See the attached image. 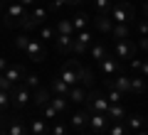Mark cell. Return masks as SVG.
<instances>
[{"mask_svg":"<svg viewBox=\"0 0 148 135\" xmlns=\"http://www.w3.org/2000/svg\"><path fill=\"white\" fill-rule=\"evenodd\" d=\"M30 15V10H27L25 5H20V3H10V5H5V12H3V27H22V22H25V17Z\"/></svg>","mask_w":148,"mask_h":135,"instance_id":"cell-1","label":"cell"},{"mask_svg":"<svg viewBox=\"0 0 148 135\" xmlns=\"http://www.w3.org/2000/svg\"><path fill=\"white\" fill-rule=\"evenodd\" d=\"M84 106L89 113H106L109 111V98H106V94H101L99 88H89Z\"/></svg>","mask_w":148,"mask_h":135,"instance_id":"cell-2","label":"cell"},{"mask_svg":"<svg viewBox=\"0 0 148 135\" xmlns=\"http://www.w3.org/2000/svg\"><path fill=\"white\" fill-rule=\"evenodd\" d=\"M111 20L116 22V25H131L136 20V10H133L131 3H116V5L111 7Z\"/></svg>","mask_w":148,"mask_h":135,"instance_id":"cell-3","label":"cell"},{"mask_svg":"<svg viewBox=\"0 0 148 135\" xmlns=\"http://www.w3.org/2000/svg\"><path fill=\"white\" fill-rule=\"evenodd\" d=\"M57 76L62 79L67 86H77V83H82V64L72 59V62H67L62 69H59Z\"/></svg>","mask_w":148,"mask_h":135,"instance_id":"cell-4","label":"cell"},{"mask_svg":"<svg viewBox=\"0 0 148 135\" xmlns=\"http://www.w3.org/2000/svg\"><path fill=\"white\" fill-rule=\"evenodd\" d=\"M10 101H12V106H15L17 111H22V108H27V106L32 103V91L25 83H15V86L10 88Z\"/></svg>","mask_w":148,"mask_h":135,"instance_id":"cell-5","label":"cell"},{"mask_svg":"<svg viewBox=\"0 0 148 135\" xmlns=\"http://www.w3.org/2000/svg\"><path fill=\"white\" fill-rule=\"evenodd\" d=\"M0 135H30V130H27V125H25L22 118L12 115V118L3 120V125H0Z\"/></svg>","mask_w":148,"mask_h":135,"instance_id":"cell-6","label":"cell"},{"mask_svg":"<svg viewBox=\"0 0 148 135\" xmlns=\"http://www.w3.org/2000/svg\"><path fill=\"white\" fill-rule=\"evenodd\" d=\"M47 7H42V5H35V10L30 12V15L25 17V22H22V30L25 32H30V30H35V27H42L45 25V20H47Z\"/></svg>","mask_w":148,"mask_h":135,"instance_id":"cell-7","label":"cell"},{"mask_svg":"<svg viewBox=\"0 0 148 135\" xmlns=\"http://www.w3.org/2000/svg\"><path fill=\"white\" fill-rule=\"evenodd\" d=\"M109 123H111V118L106 113H89V125H86V128L94 135H104L106 130H109Z\"/></svg>","mask_w":148,"mask_h":135,"instance_id":"cell-8","label":"cell"},{"mask_svg":"<svg viewBox=\"0 0 148 135\" xmlns=\"http://www.w3.org/2000/svg\"><path fill=\"white\" fill-rule=\"evenodd\" d=\"M114 57L116 59H133L136 57V44L131 39H116V44H114Z\"/></svg>","mask_w":148,"mask_h":135,"instance_id":"cell-9","label":"cell"},{"mask_svg":"<svg viewBox=\"0 0 148 135\" xmlns=\"http://www.w3.org/2000/svg\"><path fill=\"white\" fill-rule=\"evenodd\" d=\"M25 57L32 59V62H45V44L40 39H30V44L25 49Z\"/></svg>","mask_w":148,"mask_h":135,"instance_id":"cell-10","label":"cell"},{"mask_svg":"<svg viewBox=\"0 0 148 135\" xmlns=\"http://www.w3.org/2000/svg\"><path fill=\"white\" fill-rule=\"evenodd\" d=\"M99 69H101V74H104L106 79H111L114 76V74H119V62H116V57H114V54H109V57H104L99 62Z\"/></svg>","mask_w":148,"mask_h":135,"instance_id":"cell-11","label":"cell"},{"mask_svg":"<svg viewBox=\"0 0 148 135\" xmlns=\"http://www.w3.org/2000/svg\"><path fill=\"white\" fill-rule=\"evenodd\" d=\"M106 86H114V88H119L123 96H128L131 94V79L128 76H123V74H119L116 79H106Z\"/></svg>","mask_w":148,"mask_h":135,"instance_id":"cell-12","label":"cell"},{"mask_svg":"<svg viewBox=\"0 0 148 135\" xmlns=\"http://www.w3.org/2000/svg\"><path fill=\"white\" fill-rule=\"evenodd\" d=\"M25 74H27V71H25L22 66H17V64L12 66V64H10V66H8L5 71H3V76H5L8 81H10L12 86H15V83H22V79H25Z\"/></svg>","mask_w":148,"mask_h":135,"instance_id":"cell-13","label":"cell"},{"mask_svg":"<svg viewBox=\"0 0 148 135\" xmlns=\"http://www.w3.org/2000/svg\"><path fill=\"white\" fill-rule=\"evenodd\" d=\"M86 125H89V111H77V113L69 118V128H74V130H84Z\"/></svg>","mask_w":148,"mask_h":135,"instance_id":"cell-14","label":"cell"},{"mask_svg":"<svg viewBox=\"0 0 148 135\" xmlns=\"http://www.w3.org/2000/svg\"><path fill=\"white\" fill-rule=\"evenodd\" d=\"M49 101H52V91H47V88H35L32 91V103H35V108H45Z\"/></svg>","mask_w":148,"mask_h":135,"instance_id":"cell-15","label":"cell"},{"mask_svg":"<svg viewBox=\"0 0 148 135\" xmlns=\"http://www.w3.org/2000/svg\"><path fill=\"white\" fill-rule=\"evenodd\" d=\"M72 44H74V35H57L54 37V47H57V52H62V54L72 52Z\"/></svg>","mask_w":148,"mask_h":135,"instance_id":"cell-16","label":"cell"},{"mask_svg":"<svg viewBox=\"0 0 148 135\" xmlns=\"http://www.w3.org/2000/svg\"><path fill=\"white\" fill-rule=\"evenodd\" d=\"M123 125H126L128 130H143V128H148V120L143 118V115L133 113V115H126V118H123Z\"/></svg>","mask_w":148,"mask_h":135,"instance_id":"cell-17","label":"cell"},{"mask_svg":"<svg viewBox=\"0 0 148 135\" xmlns=\"http://www.w3.org/2000/svg\"><path fill=\"white\" fill-rule=\"evenodd\" d=\"M94 27L99 32H104V35H111V30H114V20H111V15H96L94 17Z\"/></svg>","mask_w":148,"mask_h":135,"instance_id":"cell-18","label":"cell"},{"mask_svg":"<svg viewBox=\"0 0 148 135\" xmlns=\"http://www.w3.org/2000/svg\"><path fill=\"white\" fill-rule=\"evenodd\" d=\"M27 130H30V135H47V123H45L42 115H37V118L30 120V125H27Z\"/></svg>","mask_w":148,"mask_h":135,"instance_id":"cell-19","label":"cell"},{"mask_svg":"<svg viewBox=\"0 0 148 135\" xmlns=\"http://www.w3.org/2000/svg\"><path fill=\"white\" fill-rule=\"evenodd\" d=\"M89 54H91L94 62H101L104 57H109V47L104 42H94V44H89Z\"/></svg>","mask_w":148,"mask_h":135,"instance_id":"cell-20","label":"cell"},{"mask_svg":"<svg viewBox=\"0 0 148 135\" xmlns=\"http://www.w3.org/2000/svg\"><path fill=\"white\" fill-rule=\"evenodd\" d=\"M69 103H84L86 101V88L82 86V83H77V86H72L69 88Z\"/></svg>","mask_w":148,"mask_h":135,"instance_id":"cell-21","label":"cell"},{"mask_svg":"<svg viewBox=\"0 0 148 135\" xmlns=\"http://www.w3.org/2000/svg\"><path fill=\"white\" fill-rule=\"evenodd\" d=\"M69 88H72V86H67V83H64L59 76H54V79H52V86H49V91H52V96H69Z\"/></svg>","mask_w":148,"mask_h":135,"instance_id":"cell-22","label":"cell"},{"mask_svg":"<svg viewBox=\"0 0 148 135\" xmlns=\"http://www.w3.org/2000/svg\"><path fill=\"white\" fill-rule=\"evenodd\" d=\"M106 115H109L111 120H123L126 118V108H123L121 103H109V111H106Z\"/></svg>","mask_w":148,"mask_h":135,"instance_id":"cell-23","label":"cell"},{"mask_svg":"<svg viewBox=\"0 0 148 135\" xmlns=\"http://www.w3.org/2000/svg\"><path fill=\"white\" fill-rule=\"evenodd\" d=\"M72 25H74V32L89 30V15H86V12H77V15L72 17Z\"/></svg>","mask_w":148,"mask_h":135,"instance_id":"cell-24","label":"cell"},{"mask_svg":"<svg viewBox=\"0 0 148 135\" xmlns=\"http://www.w3.org/2000/svg\"><path fill=\"white\" fill-rule=\"evenodd\" d=\"M49 103L54 106V111H57L59 115L69 111V98H67V96H52V101H49Z\"/></svg>","mask_w":148,"mask_h":135,"instance_id":"cell-25","label":"cell"},{"mask_svg":"<svg viewBox=\"0 0 148 135\" xmlns=\"http://www.w3.org/2000/svg\"><path fill=\"white\" fill-rule=\"evenodd\" d=\"M54 30H57V35H77V32H74V25H72V17L59 20L57 25H54Z\"/></svg>","mask_w":148,"mask_h":135,"instance_id":"cell-26","label":"cell"},{"mask_svg":"<svg viewBox=\"0 0 148 135\" xmlns=\"http://www.w3.org/2000/svg\"><path fill=\"white\" fill-rule=\"evenodd\" d=\"M111 35H114V39H128V37H131V27L128 25H116V22H114Z\"/></svg>","mask_w":148,"mask_h":135,"instance_id":"cell-27","label":"cell"},{"mask_svg":"<svg viewBox=\"0 0 148 135\" xmlns=\"http://www.w3.org/2000/svg\"><path fill=\"white\" fill-rule=\"evenodd\" d=\"M131 94H146V79L141 74L131 79Z\"/></svg>","mask_w":148,"mask_h":135,"instance_id":"cell-28","label":"cell"},{"mask_svg":"<svg viewBox=\"0 0 148 135\" xmlns=\"http://www.w3.org/2000/svg\"><path fill=\"white\" fill-rule=\"evenodd\" d=\"M106 98H109V103H121L126 96L119 91V88H114V86H106Z\"/></svg>","mask_w":148,"mask_h":135,"instance_id":"cell-29","label":"cell"},{"mask_svg":"<svg viewBox=\"0 0 148 135\" xmlns=\"http://www.w3.org/2000/svg\"><path fill=\"white\" fill-rule=\"evenodd\" d=\"M94 7H96L99 15H109L111 7H114V3H111V0H94Z\"/></svg>","mask_w":148,"mask_h":135,"instance_id":"cell-30","label":"cell"},{"mask_svg":"<svg viewBox=\"0 0 148 135\" xmlns=\"http://www.w3.org/2000/svg\"><path fill=\"white\" fill-rule=\"evenodd\" d=\"M82 86L89 91V88H94V74H91V69H84L82 66Z\"/></svg>","mask_w":148,"mask_h":135,"instance_id":"cell-31","label":"cell"},{"mask_svg":"<svg viewBox=\"0 0 148 135\" xmlns=\"http://www.w3.org/2000/svg\"><path fill=\"white\" fill-rule=\"evenodd\" d=\"M22 83H25L30 91H35V88H40V76H37V74H25Z\"/></svg>","mask_w":148,"mask_h":135,"instance_id":"cell-32","label":"cell"},{"mask_svg":"<svg viewBox=\"0 0 148 135\" xmlns=\"http://www.w3.org/2000/svg\"><path fill=\"white\" fill-rule=\"evenodd\" d=\"M57 37V30L52 25H42L40 27V39H54Z\"/></svg>","mask_w":148,"mask_h":135,"instance_id":"cell-33","label":"cell"},{"mask_svg":"<svg viewBox=\"0 0 148 135\" xmlns=\"http://www.w3.org/2000/svg\"><path fill=\"white\" fill-rule=\"evenodd\" d=\"M10 106H12V101H10V91H3V88H0V113H5Z\"/></svg>","mask_w":148,"mask_h":135,"instance_id":"cell-34","label":"cell"},{"mask_svg":"<svg viewBox=\"0 0 148 135\" xmlns=\"http://www.w3.org/2000/svg\"><path fill=\"white\" fill-rule=\"evenodd\" d=\"M84 0H52L49 3V7L52 10H57V7H62V5H69V7H74V5H82Z\"/></svg>","mask_w":148,"mask_h":135,"instance_id":"cell-35","label":"cell"},{"mask_svg":"<svg viewBox=\"0 0 148 135\" xmlns=\"http://www.w3.org/2000/svg\"><path fill=\"white\" fill-rule=\"evenodd\" d=\"M106 133H109V135H126V125H123L121 120H114V125H109Z\"/></svg>","mask_w":148,"mask_h":135,"instance_id":"cell-36","label":"cell"},{"mask_svg":"<svg viewBox=\"0 0 148 135\" xmlns=\"http://www.w3.org/2000/svg\"><path fill=\"white\" fill-rule=\"evenodd\" d=\"M74 39L89 47V44H91V30H82V32H77V35H74Z\"/></svg>","mask_w":148,"mask_h":135,"instance_id":"cell-37","label":"cell"},{"mask_svg":"<svg viewBox=\"0 0 148 135\" xmlns=\"http://www.w3.org/2000/svg\"><path fill=\"white\" fill-rule=\"evenodd\" d=\"M30 39H32V37H27V35H17V37H15V47L20 49V52H25L27 44H30Z\"/></svg>","mask_w":148,"mask_h":135,"instance_id":"cell-38","label":"cell"},{"mask_svg":"<svg viewBox=\"0 0 148 135\" xmlns=\"http://www.w3.org/2000/svg\"><path fill=\"white\" fill-rule=\"evenodd\" d=\"M57 115H59V113L54 111V106H52V103H47V106L42 108V118H45V120H47V118H49V120H54Z\"/></svg>","mask_w":148,"mask_h":135,"instance_id":"cell-39","label":"cell"},{"mask_svg":"<svg viewBox=\"0 0 148 135\" xmlns=\"http://www.w3.org/2000/svg\"><path fill=\"white\" fill-rule=\"evenodd\" d=\"M67 130H69V125L57 123V120H54V125H52V130H49V135H67Z\"/></svg>","mask_w":148,"mask_h":135,"instance_id":"cell-40","label":"cell"},{"mask_svg":"<svg viewBox=\"0 0 148 135\" xmlns=\"http://www.w3.org/2000/svg\"><path fill=\"white\" fill-rule=\"evenodd\" d=\"M136 30H138V35H141V37H148V17H143V20L136 22Z\"/></svg>","mask_w":148,"mask_h":135,"instance_id":"cell-41","label":"cell"},{"mask_svg":"<svg viewBox=\"0 0 148 135\" xmlns=\"http://www.w3.org/2000/svg\"><path fill=\"white\" fill-rule=\"evenodd\" d=\"M72 52H74V54H84V52H89V47H86V44H82V42H77V39H74V44H72Z\"/></svg>","mask_w":148,"mask_h":135,"instance_id":"cell-42","label":"cell"},{"mask_svg":"<svg viewBox=\"0 0 148 135\" xmlns=\"http://www.w3.org/2000/svg\"><path fill=\"white\" fill-rule=\"evenodd\" d=\"M128 64H131V69H133V71H141V64H143V59L133 57V59H128Z\"/></svg>","mask_w":148,"mask_h":135,"instance_id":"cell-43","label":"cell"},{"mask_svg":"<svg viewBox=\"0 0 148 135\" xmlns=\"http://www.w3.org/2000/svg\"><path fill=\"white\" fill-rule=\"evenodd\" d=\"M138 74H141L143 79H148V59H143V64H141V71H138Z\"/></svg>","mask_w":148,"mask_h":135,"instance_id":"cell-44","label":"cell"},{"mask_svg":"<svg viewBox=\"0 0 148 135\" xmlns=\"http://www.w3.org/2000/svg\"><path fill=\"white\" fill-rule=\"evenodd\" d=\"M8 66H10V62H8V59H5V57H0V74L5 71V69H8Z\"/></svg>","mask_w":148,"mask_h":135,"instance_id":"cell-45","label":"cell"},{"mask_svg":"<svg viewBox=\"0 0 148 135\" xmlns=\"http://www.w3.org/2000/svg\"><path fill=\"white\" fill-rule=\"evenodd\" d=\"M17 3H20V5H25V7H30V5H35L37 0H17Z\"/></svg>","mask_w":148,"mask_h":135,"instance_id":"cell-46","label":"cell"},{"mask_svg":"<svg viewBox=\"0 0 148 135\" xmlns=\"http://www.w3.org/2000/svg\"><path fill=\"white\" fill-rule=\"evenodd\" d=\"M141 49H146V52H148V37H141Z\"/></svg>","mask_w":148,"mask_h":135,"instance_id":"cell-47","label":"cell"},{"mask_svg":"<svg viewBox=\"0 0 148 135\" xmlns=\"http://www.w3.org/2000/svg\"><path fill=\"white\" fill-rule=\"evenodd\" d=\"M143 15L148 17V0H146V3H143Z\"/></svg>","mask_w":148,"mask_h":135,"instance_id":"cell-48","label":"cell"},{"mask_svg":"<svg viewBox=\"0 0 148 135\" xmlns=\"http://www.w3.org/2000/svg\"><path fill=\"white\" fill-rule=\"evenodd\" d=\"M3 12H5V5H3V3H0V20H3Z\"/></svg>","mask_w":148,"mask_h":135,"instance_id":"cell-49","label":"cell"},{"mask_svg":"<svg viewBox=\"0 0 148 135\" xmlns=\"http://www.w3.org/2000/svg\"><path fill=\"white\" fill-rule=\"evenodd\" d=\"M136 135H148V130H136Z\"/></svg>","mask_w":148,"mask_h":135,"instance_id":"cell-50","label":"cell"},{"mask_svg":"<svg viewBox=\"0 0 148 135\" xmlns=\"http://www.w3.org/2000/svg\"><path fill=\"white\" fill-rule=\"evenodd\" d=\"M79 135H94V133H91V130H82Z\"/></svg>","mask_w":148,"mask_h":135,"instance_id":"cell-51","label":"cell"},{"mask_svg":"<svg viewBox=\"0 0 148 135\" xmlns=\"http://www.w3.org/2000/svg\"><path fill=\"white\" fill-rule=\"evenodd\" d=\"M0 3H3V5H10V3H15V0H0Z\"/></svg>","mask_w":148,"mask_h":135,"instance_id":"cell-52","label":"cell"},{"mask_svg":"<svg viewBox=\"0 0 148 135\" xmlns=\"http://www.w3.org/2000/svg\"><path fill=\"white\" fill-rule=\"evenodd\" d=\"M111 3H131V0H111Z\"/></svg>","mask_w":148,"mask_h":135,"instance_id":"cell-53","label":"cell"},{"mask_svg":"<svg viewBox=\"0 0 148 135\" xmlns=\"http://www.w3.org/2000/svg\"><path fill=\"white\" fill-rule=\"evenodd\" d=\"M0 125H3V113H0Z\"/></svg>","mask_w":148,"mask_h":135,"instance_id":"cell-54","label":"cell"},{"mask_svg":"<svg viewBox=\"0 0 148 135\" xmlns=\"http://www.w3.org/2000/svg\"><path fill=\"white\" fill-rule=\"evenodd\" d=\"M0 81H3V74H0Z\"/></svg>","mask_w":148,"mask_h":135,"instance_id":"cell-55","label":"cell"}]
</instances>
